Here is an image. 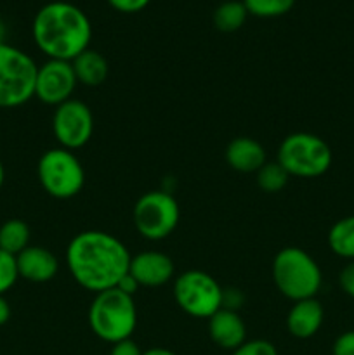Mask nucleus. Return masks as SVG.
Instances as JSON below:
<instances>
[{"label":"nucleus","mask_w":354,"mask_h":355,"mask_svg":"<svg viewBox=\"0 0 354 355\" xmlns=\"http://www.w3.org/2000/svg\"><path fill=\"white\" fill-rule=\"evenodd\" d=\"M144 355H177V354H176V352H172V350L162 349V347H155V349L146 350Z\"/></svg>","instance_id":"2f4dec72"},{"label":"nucleus","mask_w":354,"mask_h":355,"mask_svg":"<svg viewBox=\"0 0 354 355\" xmlns=\"http://www.w3.org/2000/svg\"><path fill=\"white\" fill-rule=\"evenodd\" d=\"M248 10L242 0H226L214 10V24L224 33L239 30L246 21Z\"/></svg>","instance_id":"aec40b11"},{"label":"nucleus","mask_w":354,"mask_h":355,"mask_svg":"<svg viewBox=\"0 0 354 355\" xmlns=\"http://www.w3.org/2000/svg\"><path fill=\"white\" fill-rule=\"evenodd\" d=\"M339 284L340 290H342L347 297H351L354 300V260L353 262L346 263L344 269L340 270Z\"/></svg>","instance_id":"a878e982"},{"label":"nucleus","mask_w":354,"mask_h":355,"mask_svg":"<svg viewBox=\"0 0 354 355\" xmlns=\"http://www.w3.org/2000/svg\"><path fill=\"white\" fill-rule=\"evenodd\" d=\"M208 335L215 345L233 352L246 342V326L236 311L219 309L208 319Z\"/></svg>","instance_id":"4468645a"},{"label":"nucleus","mask_w":354,"mask_h":355,"mask_svg":"<svg viewBox=\"0 0 354 355\" xmlns=\"http://www.w3.org/2000/svg\"><path fill=\"white\" fill-rule=\"evenodd\" d=\"M76 76L71 61L49 59L38 66L35 80V97L44 104L58 107L59 104L71 99L76 89Z\"/></svg>","instance_id":"9b49d317"},{"label":"nucleus","mask_w":354,"mask_h":355,"mask_svg":"<svg viewBox=\"0 0 354 355\" xmlns=\"http://www.w3.org/2000/svg\"><path fill=\"white\" fill-rule=\"evenodd\" d=\"M3 180H6V168H3V163L0 162V189L3 186Z\"/></svg>","instance_id":"72a5a7b5"},{"label":"nucleus","mask_w":354,"mask_h":355,"mask_svg":"<svg viewBox=\"0 0 354 355\" xmlns=\"http://www.w3.org/2000/svg\"><path fill=\"white\" fill-rule=\"evenodd\" d=\"M108 2H110L115 9L120 10V12L130 14L142 10L151 0H108Z\"/></svg>","instance_id":"cd10ccee"},{"label":"nucleus","mask_w":354,"mask_h":355,"mask_svg":"<svg viewBox=\"0 0 354 355\" xmlns=\"http://www.w3.org/2000/svg\"><path fill=\"white\" fill-rule=\"evenodd\" d=\"M17 274L30 283H49L58 276V257L45 246H28L16 255Z\"/></svg>","instance_id":"ddd939ff"},{"label":"nucleus","mask_w":354,"mask_h":355,"mask_svg":"<svg viewBox=\"0 0 354 355\" xmlns=\"http://www.w3.org/2000/svg\"><path fill=\"white\" fill-rule=\"evenodd\" d=\"M19 279L16 257L0 250V295H6Z\"/></svg>","instance_id":"5701e85b"},{"label":"nucleus","mask_w":354,"mask_h":355,"mask_svg":"<svg viewBox=\"0 0 354 355\" xmlns=\"http://www.w3.org/2000/svg\"><path fill=\"white\" fill-rule=\"evenodd\" d=\"M52 132L61 148L75 151L83 148L94 134V114L85 103L69 99L52 114Z\"/></svg>","instance_id":"9d476101"},{"label":"nucleus","mask_w":354,"mask_h":355,"mask_svg":"<svg viewBox=\"0 0 354 355\" xmlns=\"http://www.w3.org/2000/svg\"><path fill=\"white\" fill-rule=\"evenodd\" d=\"M332 159V149L325 139L309 132H295L281 141L276 162L290 177L316 179L328 172Z\"/></svg>","instance_id":"39448f33"},{"label":"nucleus","mask_w":354,"mask_h":355,"mask_svg":"<svg viewBox=\"0 0 354 355\" xmlns=\"http://www.w3.org/2000/svg\"><path fill=\"white\" fill-rule=\"evenodd\" d=\"M176 304L187 315L196 319H210L222 309L221 284L203 270H186L174 283Z\"/></svg>","instance_id":"1a4fd4ad"},{"label":"nucleus","mask_w":354,"mask_h":355,"mask_svg":"<svg viewBox=\"0 0 354 355\" xmlns=\"http://www.w3.org/2000/svg\"><path fill=\"white\" fill-rule=\"evenodd\" d=\"M6 44V26H3V23L0 21V45Z\"/></svg>","instance_id":"473e14b6"},{"label":"nucleus","mask_w":354,"mask_h":355,"mask_svg":"<svg viewBox=\"0 0 354 355\" xmlns=\"http://www.w3.org/2000/svg\"><path fill=\"white\" fill-rule=\"evenodd\" d=\"M333 355H354V329L337 336L332 347Z\"/></svg>","instance_id":"393cba45"},{"label":"nucleus","mask_w":354,"mask_h":355,"mask_svg":"<svg viewBox=\"0 0 354 355\" xmlns=\"http://www.w3.org/2000/svg\"><path fill=\"white\" fill-rule=\"evenodd\" d=\"M325 319V311L318 298L294 302L287 315V329L298 340L312 338L319 331Z\"/></svg>","instance_id":"2eb2a0df"},{"label":"nucleus","mask_w":354,"mask_h":355,"mask_svg":"<svg viewBox=\"0 0 354 355\" xmlns=\"http://www.w3.org/2000/svg\"><path fill=\"white\" fill-rule=\"evenodd\" d=\"M328 246L337 257L344 260H354V215L340 218L330 227Z\"/></svg>","instance_id":"a211bd4d"},{"label":"nucleus","mask_w":354,"mask_h":355,"mask_svg":"<svg viewBox=\"0 0 354 355\" xmlns=\"http://www.w3.org/2000/svg\"><path fill=\"white\" fill-rule=\"evenodd\" d=\"M38 182L56 200L75 198L85 184V170L73 151L54 148L40 156L37 165Z\"/></svg>","instance_id":"0eeeda50"},{"label":"nucleus","mask_w":354,"mask_h":355,"mask_svg":"<svg viewBox=\"0 0 354 355\" xmlns=\"http://www.w3.org/2000/svg\"><path fill=\"white\" fill-rule=\"evenodd\" d=\"M130 259L127 246L104 231L80 232L66 248L69 274L94 295L117 288L128 274Z\"/></svg>","instance_id":"f257e3e1"},{"label":"nucleus","mask_w":354,"mask_h":355,"mask_svg":"<svg viewBox=\"0 0 354 355\" xmlns=\"http://www.w3.org/2000/svg\"><path fill=\"white\" fill-rule=\"evenodd\" d=\"M87 321L90 331L110 345L128 340L137 326L134 298L118 288L96 293L90 302Z\"/></svg>","instance_id":"7ed1b4c3"},{"label":"nucleus","mask_w":354,"mask_h":355,"mask_svg":"<svg viewBox=\"0 0 354 355\" xmlns=\"http://www.w3.org/2000/svg\"><path fill=\"white\" fill-rule=\"evenodd\" d=\"M38 66L26 52L14 45H0V107L23 106L35 97Z\"/></svg>","instance_id":"423d86ee"},{"label":"nucleus","mask_w":354,"mask_h":355,"mask_svg":"<svg viewBox=\"0 0 354 355\" xmlns=\"http://www.w3.org/2000/svg\"><path fill=\"white\" fill-rule=\"evenodd\" d=\"M30 227L26 222L19 218H10L0 225V250L10 253V255H19L24 248L30 246Z\"/></svg>","instance_id":"6ab92c4d"},{"label":"nucleus","mask_w":354,"mask_h":355,"mask_svg":"<svg viewBox=\"0 0 354 355\" xmlns=\"http://www.w3.org/2000/svg\"><path fill=\"white\" fill-rule=\"evenodd\" d=\"M243 304V293L236 288H228L222 290V309H229V311H236L242 307Z\"/></svg>","instance_id":"bb28decb"},{"label":"nucleus","mask_w":354,"mask_h":355,"mask_svg":"<svg viewBox=\"0 0 354 355\" xmlns=\"http://www.w3.org/2000/svg\"><path fill=\"white\" fill-rule=\"evenodd\" d=\"M180 210L176 198L167 191H149L134 205V225L139 234L149 241H162L179 224Z\"/></svg>","instance_id":"6e6552de"},{"label":"nucleus","mask_w":354,"mask_h":355,"mask_svg":"<svg viewBox=\"0 0 354 355\" xmlns=\"http://www.w3.org/2000/svg\"><path fill=\"white\" fill-rule=\"evenodd\" d=\"M110 355H144L141 349H139L137 343L134 340H124V342H118L115 345H111Z\"/></svg>","instance_id":"c85d7f7f"},{"label":"nucleus","mask_w":354,"mask_h":355,"mask_svg":"<svg viewBox=\"0 0 354 355\" xmlns=\"http://www.w3.org/2000/svg\"><path fill=\"white\" fill-rule=\"evenodd\" d=\"M31 35L35 45L49 59L73 61L80 52L89 49L92 26L80 7L56 0L42 6L35 14Z\"/></svg>","instance_id":"f03ea898"},{"label":"nucleus","mask_w":354,"mask_h":355,"mask_svg":"<svg viewBox=\"0 0 354 355\" xmlns=\"http://www.w3.org/2000/svg\"><path fill=\"white\" fill-rule=\"evenodd\" d=\"M248 14L259 17L283 16L294 7L295 0H243Z\"/></svg>","instance_id":"4be33fe9"},{"label":"nucleus","mask_w":354,"mask_h":355,"mask_svg":"<svg viewBox=\"0 0 354 355\" xmlns=\"http://www.w3.org/2000/svg\"><path fill=\"white\" fill-rule=\"evenodd\" d=\"M10 319V305L3 295H0V326L7 324Z\"/></svg>","instance_id":"7c9ffc66"},{"label":"nucleus","mask_w":354,"mask_h":355,"mask_svg":"<svg viewBox=\"0 0 354 355\" xmlns=\"http://www.w3.org/2000/svg\"><path fill=\"white\" fill-rule=\"evenodd\" d=\"M290 175L278 162H266L255 173L257 186L266 193H280L288 184Z\"/></svg>","instance_id":"412c9836"},{"label":"nucleus","mask_w":354,"mask_h":355,"mask_svg":"<svg viewBox=\"0 0 354 355\" xmlns=\"http://www.w3.org/2000/svg\"><path fill=\"white\" fill-rule=\"evenodd\" d=\"M226 162L236 172L257 173L267 162L266 149L255 139L238 137L226 148Z\"/></svg>","instance_id":"dca6fc26"},{"label":"nucleus","mask_w":354,"mask_h":355,"mask_svg":"<svg viewBox=\"0 0 354 355\" xmlns=\"http://www.w3.org/2000/svg\"><path fill=\"white\" fill-rule=\"evenodd\" d=\"M231 355H278L276 347L267 340H246L243 345L233 350Z\"/></svg>","instance_id":"b1692460"},{"label":"nucleus","mask_w":354,"mask_h":355,"mask_svg":"<svg viewBox=\"0 0 354 355\" xmlns=\"http://www.w3.org/2000/svg\"><path fill=\"white\" fill-rule=\"evenodd\" d=\"M273 281L278 291L292 302L316 298L323 274L318 262L297 246L280 250L273 260Z\"/></svg>","instance_id":"20e7f679"},{"label":"nucleus","mask_w":354,"mask_h":355,"mask_svg":"<svg viewBox=\"0 0 354 355\" xmlns=\"http://www.w3.org/2000/svg\"><path fill=\"white\" fill-rule=\"evenodd\" d=\"M76 82L85 87H97L110 75L108 59L94 49H85L71 61Z\"/></svg>","instance_id":"f3484780"},{"label":"nucleus","mask_w":354,"mask_h":355,"mask_svg":"<svg viewBox=\"0 0 354 355\" xmlns=\"http://www.w3.org/2000/svg\"><path fill=\"white\" fill-rule=\"evenodd\" d=\"M176 267L172 259L162 252H141L130 259L128 274L137 281L139 286L158 288L174 277Z\"/></svg>","instance_id":"f8f14e48"},{"label":"nucleus","mask_w":354,"mask_h":355,"mask_svg":"<svg viewBox=\"0 0 354 355\" xmlns=\"http://www.w3.org/2000/svg\"><path fill=\"white\" fill-rule=\"evenodd\" d=\"M118 290H121L124 291V293H127V295H130V297H134V293L135 291L139 290V284H137V281L134 279V277L130 276V274H127V276L124 277V279L120 281V283H118Z\"/></svg>","instance_id":"c756f323"}]
</instances>
